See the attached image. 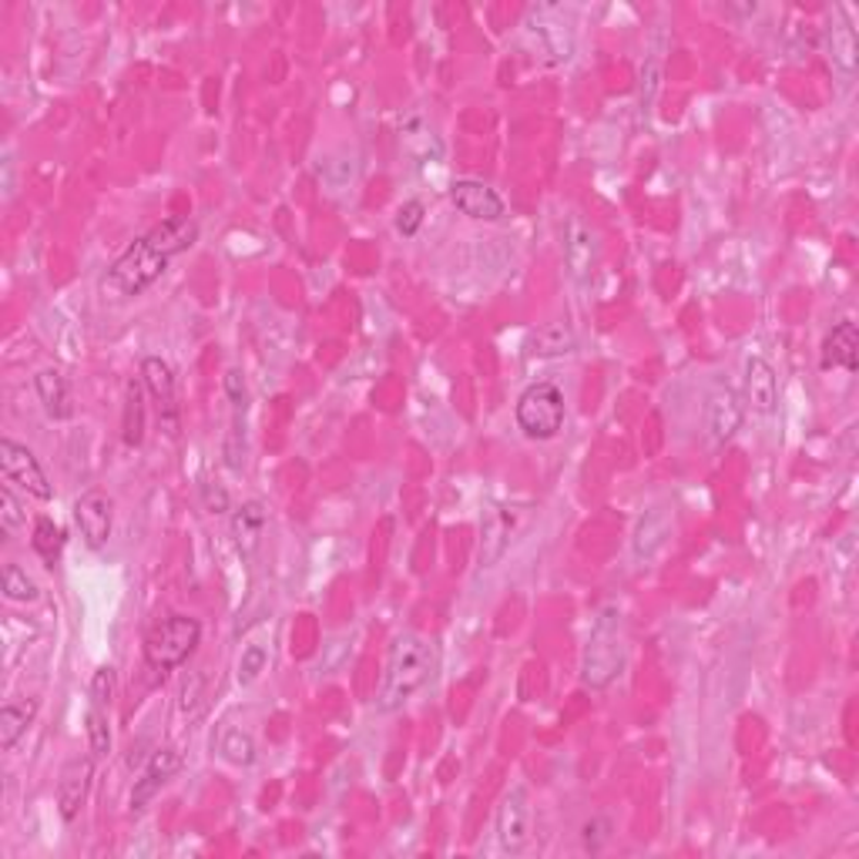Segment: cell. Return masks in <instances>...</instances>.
<instances>
[{"mask_svg":"<svg viewBox=\"0 0 859 859\" xmlns=\"http://www.w3.org/2000/svg\"><path fill=\"white\" fill-rule=\"evenodd\" d=\"M34 712H37L34 702H8L4 709H0V749L11 752L21 742V736L27 733Z\"/></svg>","mask_w":859,"mask_h":859,"instance_id":"obj_23","label":"cell"},{"mask_svg":"<svg viewBox=\"0 0 859 859\" xmlns=\"http://www.w3.org/2000/svg\"><path fill=\"white\" fill-rule=\"evenodd\" d=\"M823 370H846L856 373L859 370V332L856 323L843 319L830 329L826 342H823Z\"/></svg>","mask_w":859,"mask_h":859,"instance_id":"obj_17","label":"cell"},{"mask_svg":"<svg viewBox=\"0 0 859 859\" xmlns=\"http://www.w3.org/2000/svg\"><path fill=\"white\" fill-rule=\"evenodd\" d=\"M198 638H202L198 618H192V615H168L145 638V665L155 668V672L182 668L195 655Z\"/></svg>","mask_w":859,"mask_h":859,"instance_id":"obj_4","label":"cell"},{"mask_svg":"<svg viewBox=\"0 0 859 859\" xmlns=\"http://www.w3.org/2000/svg\"><path fill=\"white\" fill-rule=\"evenodd\" d=\"M705 423H709V437L715 444H728L742 426V400L733 386H718V390L709 397V410H705Z\"/></svg>","mask_w":859,"mask_h":859,"instance_id":"obj_14","label":"cell"},{"mask_svg":"<svg viewBox=\"0 0 859 859\" xmlns=\"http://www.w3.org/2000/svg\"><path fill=\"white\" fill-rule=\"evenodd\" d=\"M266 534V507L263 500H245L235 513H232V537L242 557H252L263 544Z\"/></svg>","mask_w":859,"mask_h":859,"instance_id":"obj_18","label":"cell"},{"mask_svg":"<svg viewBox=\"0 0 859 859\" xmlns=\"http://www.w3.org/2000/svg\"><path fill=\"white\" fill-rule=\"evenodd\" d=\"M625 668V641H621V615L615 608H605L597 615L591 638L584 644L581 658V681L588 689L601 692L621 675Z\"/></svg>","mask_w":859,"mask_h":859,"instance_id":"obj_3","label":"cell"},{"mask_svg":"<svg viewBox=\"0 0 859 859\" xmlns=\"http://www.w3.org/2000/svg\"><path fill=\"white\" fill-rule=\"evenodd\" d=\"M242 463H245V413L235 410L232 430L226 437V467L229 470H242Z\"/></svg>","mask_w":859,"mask_h":859,"instance_id":"obj_30","label":"cell"},{"mask_svg":"<svg viewBox=\"0 0 859 859\" xmlns=\"http://www.w3.org/2000/svg\"><path fill=\"white\" fill-rule=\"evenodd\" d=\"M266 665H269V652L263 649V644H249V649L242 652V658H239V685L259 681Z\"/></svg>","mask_w":859,"mask_h":859,"instance_id":"obj_31","label":"cell"},{"mask_svg":"<svg viewBox=\"0 0 859 859\" xmlns=\"http://www.w3.org/2000/svg\"><path fill=\"white\" fill-rule=\"evenodd\" d=\"M423 211H426V208H423V202L410 198V202H407V205L397 211V232H400V235H407V239H410V235H416V232H420V226H423Z\"/></svg>","mask_w":859,"mask_h":859,"instance_id":"obj_33","label":"cell"},{"mask_svg":"<svg viewBox=\"0 0 859 859\" xmlns=\"http://www.w3.org/2000/svg\"><path fill=\"white\" fill-rule=\"evenodd\" d=\"M497 839H500V849L518 856L528 849L531 843V796L524 786H513L504 799H500V809H497Z\"/></svg>","mask_w":859,"mask_h":859,"instance_id":"obj_8","label":"cell"},{"mask_svg":"<svg viewBox=\"0 0 859 859\" xmlns=\"http://www.w3.org/2000/svg\"><path fill=\"white\" fill-rule=\"evenodd\" d=\"M202 504H205L208 513H226V510H229V494H226V487L215 484V481L202 484Z\"/></svg>","mask_w":859,"mask_h":859,"instance_id":"obj_35","label":"cell"},{"mask_svg":"<svg viewBox=\"0 0 859 859\" xmlns=\"http://www.w3.org/2000/svg\"><path fill=\"white\" fill-rule=\"evenodd\" d=\"M198 689H202V675H192L185 685H182V712H189V705H198Z\"/></svg>","mask_w":859,"mask_h":859,"instance_id":"obj_38","label":"cell"},{"mask_svg":"<svg viewBox=\"0 0 859 859\" xmlns=\"http://www.w3.org/2000/svg\"><path fill=\"white\" fill-rule=\"evenodd\" d=\"M121 440L128 447H138L145 440V394L138 379H128L124 386V416H121Z\"/></svg>","mask_w":859,"mask_h":859,"instance_id":"obj_21","label":"cell"},{"mask_svg":"<svg viewBox=\"0 0 859 859\" xmlns=\"http://www.w3.org/2000/svg\"><path fill=\"white\" fill-rule=\"evenodd\" d=\"M195 242H198L195 219H189V215H171V219L155 226L148 235H142L138 242H132L118 255L105 276V292L111 299H135L148 292L165 276L171 259L189 252Z\"/></svg>","mask_w":859,"mask_h":859,"instance_id":"obj_1","label":"cell"},{"mask_svg":"<svg viewBox=\"0 0 859 859\" xmlns=\"http://www.w3.org/2000/svg\"><path fill=\"white\" fill-rule=\"evenodd\" d=\"M531 31L541 37L544 51H547L554 61H568V58H571L574 37H571L568 24H557V21H547V17H534V21H531Z\"/></svg>","mask_w":859,"mask_h":859,"instance_id":"obj_24","label":"cell"},{"mask_svg":"<svg viewBox=\"0 0 859 859\" xmlns=\"http://www.w3.org/2000/svg\"><path fill=\"white\" fill-rule=\"evenodd\" d=\"M84 725H88V746H92V755H95V759H105V755L111 752V728H108L105 709L92 705L88 715H84Z\"/></svg>","mask_w":859,"mask_h":859,"instance_id":"obj_28","label":"cell"},{"mask_svg":"<svg viewBox=\"0 0 859 859\" xmlns=\"http://www.w3.org/2000/svg\"><path fill=\"white\" fill-rule=\"evenodd\" d=\"M510 534H513V521L504 507H491L487 518H484V528H481V565L484 568H494L507 544H510Z\"/></svg>","mask_w":859,"mask_h":859,"instance_id":"obj_20","label":"cell"},{"mask_svg":"<svg viewBox=\"0 0 859 859\" xmlns=\"http://www.w3.org/2000/svg\"><path fill=\"white\" fill-rule=\"evenodd\" d=\"M668 534H672L668 510L665 507H652L634 528V541H631L634 544V557H641V561H652V557L665 547Z\"/></svg>","mask_w":859,"mask_h":859,"instance_id":"obj_19","label":"cell"},{"mask_svg":"<svg viewBox=\"0 0 859 859\" xmlns=\"http://www.w3.org/2000/svg\"><path fill=\"white\" fill-rule=\"evenodd\" d=\"M219 752L232 765H252L255 762V742H252L249 733H242V728H229V733L222 736V742H219Z\"/></svg>","mask_w":859,"mask_h":859,"instance_id":"obj_29","label":"cell"},{"mask_svg":"<svg viewBox=\"0 0 859 859\" xmlns=\"http://www.w3.org/2000/svg\"><path fill=\"white\" fill-rule=\"evenodd\" d=\"M531 347H534L537 356H565V353L574 350V336H571L561 323H551V326H544V329L534 332Z\"/></svg>","mask_w":859,"mask_h":859,"instance_id":"obj_26","label":"cell"},{"mask_svg":"<svg viewBox=\"0 0 859 859\" xmlns=\"http://www.w3.org/2000/svg\"><path fill=\"white\" fill-rule=\"evenodd\" d=\"M111 699H114V672L111 668H98L95 678H92V705L108 709Z\"/></svg>","mask_w":859,"mask_h":859,"instance_id":"obj_34","label":"cell"},{"mask_svg":"<svg viewBox=\"0 0 859 859\" xmlns=\"http://www.w3.org/2000/svg\"><path fill=\"white\" fill-rule=\"evenodd\" d=\"M830 58L846 77H852V71L859 64V40H856V31L843 17H836L830 24Z\"/></svg>","mask_w":859,"mask_h":859,"instance_id":"obj_22","label":"cell"},{"mask_svg":"<svg viewBox=\"0 0 859 859\" xmlns=\"http://www.w3.org/2000/svg\"><path fill=\"white\" fill-rule=\"evenodd\" d=\"M0 470H4V477L11 484H17L31 497H37V500L55 497V487L45 474V467H40V460L34 457V450H27L24 444H17L11 437L0 440Z\"/></svg>","mask_w":859,"mask_h":859,"instance_id":"obj_6","label":"cell"},{"mask_svg":"<svg viewBox=\"0 0 859 859\" xmlns=\"http://www.w3.org/2000/svg\"><path fill=\"white\" fill-rule=\"evenodd\" d=\"M0 524H4V534H14V531L24 524L21 504H17V497L11 494V487L0 491Z\"/></svg>","mask_w":859,"mask_h":859,"instance_id":"obj_32","label":"cell"},{"mask_svg":"<svg viewBox=\"0 0 859 859\" xmlns=\"http://www.w3.org/2000/svg\"><path fill=\"white\" fill-rule=\"evenodd\" d=\"M74 521L88 547H105L111 537V497L105 491H84L74 500Z\"/></svg>","mask_w":859,"mask_h":859,"instance_id":"obj_12","label":"cell"},{"mask_svg":"<svg viewBox=\"0 0 859 859\" xmlns=\"http://www.w3.org/2000/svg\"><path fill=\"white\" fill-rule=\"evenodd\" d=\"M226 394H229V400H232V410L245 413V379H242L239 370H229V373H226Z\"/></svg>","mask_w":859,"mask_h":859,"instance_id":"obj_36","label":"cell"},{"mask_svg":"<svg viewBox=\"0 0 859 859\" xmlns=\"http://www.w3.org/2000/svg\"><path fill=\"white\" fill-rule=\"evenodd\" d=\"M450 202L457 205V211H463L467 219H474V222H497V219H504V211H507L504 198L491 185L474 182V179L453 182Z\"/></svg>","mask_w":859,"mask_h":859,"instance_id":"obj_10","label":"cell"},{"mask_svg":"<svg viewBox=\"0 0 859 859\" xmlns=\"http://www.w3.org/2000/svg\"><path fill=\"white\" fill-rule=\"evenodd\" d=\"M31 544H34V551L40 554V561H45L48 568H55L61 551H64V531H61L51 518H37Z\"/></svg>","mask_w":859,"mask_h":859,"instance_id":"obj_25","label":"cell"},{"mask_svg":"<svg viewBox=\"0 0 859 859\" xmlns=\"http://www.w3.org/2000/svg\"><path fill=\"white\" fill-rule=\"evenodd\" d=\"M0 584H4V597L8 601H21V605H27V601H37V584L17 565H4V571H0Z\"/></svg>","mask_w":859,"mask_h":859,"instance_id":"obj_27","label":"cell"},{"mask_svg":"<svg viewBox=\"0 0 859 859\" xmlns=\"http://www.w3.org/2000/svg\"><path fill=\"white\" fill-rule=\"evenodd\" d=\"M34 390H37V400L45 407L48 416L55 420H71L74 416V397H71V383L61 370L48 366L34 376Z\"/></svg>","mask_w":859,"mask_h":859,"instance_id":"obj_16","label":"cell"},{"mask_svg":"<svg viewBox=\"0 0 859 859\" xmlns=\"http://www.w3.org/2000/svg\"><path fill=\"white\" fill-rule=\"evenodd\" d=\"M142 383L155 400L161 430L168 437H179V390H176V373H171V366L161 356H145Z\"/></svg>","mask_w":859,"mask_h":859,"instance_id":"obj_7","label":"cell"},{"mask_svg":"<svg viewBox=\"0 0 859 859\" xmlns=\"http://www.w3.org/2000/svg\"><path fill=\"white\" fill-rule=\"evenodd\" d=\"M179 769H182V755L176 749L152 752V759H148V765L142 772V779L132 789V812H145L152 806V799L179 776Z\"/></svg>","mask_w":859,"mask_h":859,"instance_id":"obj_11","label":"cell"},{"mask_svg":"<svg viewBox=\"0 0 859 859\" xmlns=\"http://www.w3.org/2000/svg\"><path fill=\"white\" fill-rule=\"evenodd\" d=\"M605 843H608V820H591V823H584V846H588L591 852H597Z\"/></svg>","mask_w":859,"mask_h":859,"instance_id":"obj_37","label":"cell"},{"mask_svg":"<svg viewBox=\"0 0 859 859\" xmlns=\"http://www.w3.org/2000/svg\"><path fill=\"white\" fill-rule=\"evenodd\" d=\"M437 644L416 634V631H403L394 638L390 655H386V668H383V681H379V699L376 709L379 712H397L403 709L426 681H434L437 675Z\"/></svg>","mask_w":859,"mask_h":859,"instance_id":"obj_2","label":"cell"},{"mask_svg":"<svg viewBox=\"0 0 859 859\" xmlns=\"http://www.w3.org/2000/svg\"><path fill=\"white\" fill-rule=\"evenodd\" d=\"M746 400L755 413H776L779 407V379L762 356L746 360Z\"/></svg>","mask_w":859,"mask_h":859,"instance_id":"obj_15","label":"cell"},{"mask_svg":"<svg viewBox=\"0 0 859 859\" xmlns=\"http://www.w3.org/2000/svg\"><path fill=\"white\" fill-rule=\"evenodd\" d=\"M92 779H95V755H74L64 762L58 779V809L64 823L77 820L84 799L92 793Z\"/></svg>","mask_w":859,"mask_h":859,"instance_id":"obj_9","label":"cell"},{"mask_svg":"<svg viewBox=\"0 0 859 859\" xmlns=\"http://www.w3.org/2000/svg\"><path fill=\"white\" fill-rule=\"evenodd\" d=\"M565 266H568V276L578 286H588L591 276H594L597 239H594L591 226H584L581 219H568V229H565Z\"/></svg>","mask_w":859,"mask_h":859,"instance_id":"obj_13","label":"cell"},{"mask_svg":"<svg viewBox=\"0 0 859 859\" xmlns=\"http://www.w3.org/2000/svg\"><path fill=\"white\" fill-rule=\"evenodd\" d=\"M513 416H518V426H521L524 437H531V440H554L565 430V416H568L561 386H554V383L528 386V390L521 394V400H518V410H513Z\"/></svg>","mask_w":859,"mask_h":859,"instance_id":"obj_5","label":"cell"}]
</instances>
